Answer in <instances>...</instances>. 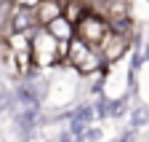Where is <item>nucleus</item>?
I'll return each instance as SVG.
<instances>
[{
    "label": "nucleus",
    "mask_w": 149,
    "mask_h": 142,
    "mask_svg": "<svg viewBox=\"0 0 149 142\" xmlns=\"http://www.w3.org/2000/svg\"><path fill=\"white\" fill-rule=\"evenodd\" d=\"M35 13H37V22L48 27L51 22L59 19V16H64V3H59V0H43Z\"/></svg>",
    "instance_id": "obj_6"
},
{
    "label": "nucleus",
    "mask_w": 149,
    "mask_h": 142,
    "mask_svg": "<svg viewBox=\"0 0 149 142\" xmlns=\"http://www.w3.org/2000/svg\"><path fill=\"white\" fill-rule=\"evenodd\" d=\"M112 32V27H109V22L104 19L101 13H85L83 19L74 24V35H77V40H83L85 46H91V48H96L99 51V46L104 43V38Z\"/></svg>",
    "instance_id": "obj_2"
},
{
    "label": "nucleus",
    "mask_w": 149,
    "mask_h": 142,
    "mask_svg": "<svg viewBox=\"0 0 149 142\" xmlns=\"http://www.w3.org/2000/svg\"><path fill=\"white\" fill-rule=\"evenodd\" d=\"M40 3H43V0H13L16 8H27V11H37Z\"/></svg>",
    "instance_id": "obj_9"
},
{
    "label": "nucleus",
    "mask_w": 149,
    "mask_h": 142,
    "mask_svg": "<svg viewBox=\"0 0 149 142\" xmlns=\"http://www.w3.org/2000/svg\"><path fill=\"white\" fill-rule=\"evenodd\" d=\"M45 30H48V32H51L59 43H72V38H74V24L67 19V16H59V19L51 22Z\"/></svg>",
    "instance_id": "obj_7"
},
{
    "label": "nucleus",
    "mask_w": 149,
    "mask_h": 142,
    "mask_svg": "<svg viewBox=\"0 0 149 142\" xmlns=\"http://www.w3.org/2000/svg\"><path fill=\"white\" fill-rule=\"evenodd\" d=\"M67 54H69V43H59L45 27L35 30V35H32V62L37 67H51L59 59H64Z\"/></svg>",
    "instance_id": "obj_1"
},
{
    "label": "nucleus",
    "mask_w": 149,
    "mask_h": 142,
    "mask_svg": "<svg viewBox=\"0 0 149 142\" xmlns=\"http://www.w3.org/2000/svg\"><path fill=\"white\" fill-rule=\"evenodd\" d=\"M85 13H91V11H88V6L83 3V0H67V3H64V16L72 24H77Z\"/></svg>",
    "instance_id": "obj_8"
},
{
    "label": "nucleus",
    "mask_w": 149,
    "mask_h": 142,
    "mask_svg": "<svg viewBox=\"0 0 149 142\" xmlns=\"http://www.w3.org/2000/svg\"><path fill=\"white\" fill-rule=\"evenodd\" d=\"M11 24H13V32H22L27 35V30H32L37 22V13L35 11H27V8H16L13 6V13H11Z\"/></svg>",
    "instance_id": "obj_5"
},
{
    "label": "nucleus",
    "mask_w": 149,
    "mask_h": 142,
    "mask_svg": "<svg viewBox=\"0 0 149 142\" xmlns=\"http://www.w3.org/2000/svg\"><path fill=\"white\" fill-rule=\"evenodd\" d=\"M59 3H67V0H59Z\"/></svg>",
    "instance_id": "obj_10"
},
{
    "label": "nucleus",
    "mask_w": 149,
    "mask_h": 142,
    "mask_svg": "<svg viewBox=\"0 0 149 142\" xmlns=\"http://www.w3.org/2000/svg\"><path fill=\"white\" fill-rule=\"evenodd\" d=\"M125 48H128V38H125L123 32H115V30H112L107 38H104V43L99 46V54H101L104 62H115V59H120L125 54Z\"/></svg>",
    "instance_id": "obj_4"
},
{
    "label": "nucleus",
    "mask_w": 149,
    "mask_h": 142,
    "mask_svg": "<svg viewBox=\"0 0 149 142\" xmlns=\"http://www.w3.org/2000/svg\"><path fill=\"white\" fill-rule=\"evenodd\" d=\"M67 59L72 62V67H77L80 73H96V70L101 67V54L96 48H91V46H85L83 40H77L74 38L72 43H69V54H67Z\"/></svg>",
    "instance_id": "obj_3"
}]
</instances>
